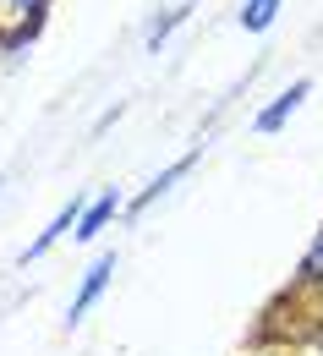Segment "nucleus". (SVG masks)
I'll use <instances>...</instances> for the list:
<instances>
[{
    "label": "nucleus",
    "mask_w": 323,
    "mask_h": 356,
    "mask_svg": "<svg viewBox=\"0 0 323 356\" xmlns=\"http://www.w3.org/2000/svg\"><path fill=\"white\" fill-rule=\"evenodd\" d=\"M197 154H203V148H192V154H181V159H176V165H170V170H165V176L154 181V186H148V192H142V197H132V209H126V214H142V209H148V203H154V197H165V192H170V181H181L186 170H192V165H197Z\"/></svg>",
    "instance_id": "nucleus-5"
},
{
    "label": "nucleus",
    "mask_w": 323,
    "mask_h": 356,
    "mask_svg": "<svg viewBox=\"0 0 323 356\" xmlns=\"http://www.w3.org/2000/svg\"><path fill=\"white\" fill-rule=\"evenodd\" d=\"M307 280H323V230H318V241H313V252H307V268H301Z\"/></svg>",
    "instance_id": "nucleus-9"
},
{
    "label": "nucleus",
    "mask_w": 323,
    "mask_h": 356,
    "mask_svg": "<svg viewBox=\"0 0 323 356\" xmlns=\"http://www.w3.org/2000/svg\"><path fill=\"white\" fill-rule=\"evenodd\" d=\"M186 11H192V6H176L170 17H159V22L148 28V49H159V44H165V39H170V33H176V28L186 22Z\"/></svg>",
    "instance_id": "nucleus-8"
},
{
    "label": "nucleus",
    "mask_w": 323,
    "mask_h": 356,
    "mask_svg": "<svg viewBox=\"0 0 323 356\" xmlns=\"http://www.w3.org/2000/svg\"><path fill=\"white\" fill-rule=\"evenodd\" d=\"M110 274H115V252H104V258H99V264H93L88 274H83V291L72 296V312H66L72 323H77V318H83V312H88L93 302H99V296H104V285H110Z\"/></svg>",
    "instance_id": "nucleus-2"
},
{
    "label": "nucleus",
    "mask_w": 323,
    "mask_h": 356,
    "mask_svg": "<svg viewBox=\"0 0 323 356\" xmlns=\"http://www.w3.org/2000/svg\"><path fill=\"white\" fill-rule=\"evenodd\" d=\"M77 225H83V197H72V203H66V209L49 220V230L39 236V241H33V247H28V252H22V264H28V258H44V252L55 247V241H60V236H66V230L77 236Z\"/></svg>",
    "instance_id": "nucleus-3"
},
{
    "label": "nucleus",
    "mask_w": 323,
    "mask_h": 356,
    "mask_svg": "<svg viewBox=\"0 0 323 356\" xmlns=\"http://www.w3.org/2000/svg\"><path fill=\"white\" fill-rule=\"evenodd\" d=\"M307 93H313V83H307V77H301V83H290V88L279 93V99L269 104V110H263V115H258V132H279V127L296 115V104H301Z\"/></svg>",
    "instance_id": "nucleus-4"
},
{
    "label": "nucleus",
    "mask_w": 323,
    "mask_h": 356,
    "mask_svg": "<svg viewBox=\"0 0 323 356\" xmlns=\"http://www.w3.org/2000/svg\"><path fill=\"white\" fill-rule=\"evenodd\" d=\"M115 214H121V197H115V192H104V197L93 203L88 214H83V225H77V241H93V236H99L104 225L115 220Z\"/></svg>",
    "instance_id": "nucleus-6"
},
{
    "label": "nucleus",
    "mask_w": 323,
    "mask_h": 356,
    "mask_svg": "<svg viewBox=\"0 0 323 356\" xmlns=\"http://www.w3.org/2000/svg\"><path fill=\"white\" fill-rule=\"evenodd\" d=\"M274 11H279V0H247V11H241V28H247V33H263V28L274 22Z\"/></svg>",
    "instance_id": "nucleus-7"
},
{
    "label": "nucleus",
    "mask_w": 323,
    "mask_h": 356,
    "mask_svg": "<svg viewBox=\"0 0 323 356\" xmlns=\"http://www.w3.org/2000/svg\"><path fill=\"white\" fill-rule=\"evenodd\" d=\"M49 0H0V49H17L44 17Z\"/></svg>",
    "instance_id": "nucleus-1"
}]
</instances>
